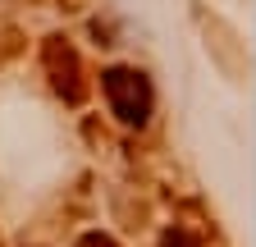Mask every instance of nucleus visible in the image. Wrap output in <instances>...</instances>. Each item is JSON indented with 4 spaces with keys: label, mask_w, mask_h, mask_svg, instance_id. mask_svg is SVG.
Here are the masks:
<instances>
[{
    "label": "nucleus",
    "mask_w": 256,
    "mask_h": 247,
    "mask_svg": "<svg viewBox=\"0 0 256 247\" xmlns=\"http://www.w3.org/2000/svg\"><path fill=\"white\" fill-rule=\"evenodd\" d=\"M101 82H106V96H110V110L119 114V124L142 128L151 119V82L138 69H106Z\"/></svg>",
    "instance_id": "obj_1"
},
{
    "label": "nucleus",
    "mask_w": 256,
    "mask_h": 247,
    "mask_svg": "<svg viewBox=\"0 0 256 247\" xmlns=\"http://www.w3.org/2000/svg\"><path fill=\"white\" fill-rule=\"evenodd\" d=\"M160 247H202V242L192 238L188 229H178V224H174V229H165V234H160Z\"/></svg>",
    "instance_id": "obj_3"
},
{
    "label": "nucleus",
    "mask_w": 256,
    "mask_h": 247,
    "mask_svg": "<svg viewBox=\"0 0 256 247\" xmlns=\"http://www.w3.org/2000/svg\"><path fill=\"white\" fill-rule=\"evenodd\" d=\"M78 247H119V242H114L110 234H82V242H78Z\"/></svg>",
    "instance_id": "obj_4"
},
{
    "label": "nucleus",
    "mask_w": 256,
    "mask_h": 247,
    "mask_svg": "<svg viewBox=\"0 0 256 247\" xmlns=\"http://www.w3.org/2000/svg\"><path fill=\"white\" fill-rule=\"evenodd\" d=\"M42 64H46V74H50V87L60 92L64 101H82V96H87L78 50L64 42V37H46V46H42Z\"/></svg>",
    "instance_id": "obj_2"
}]
</instances>
